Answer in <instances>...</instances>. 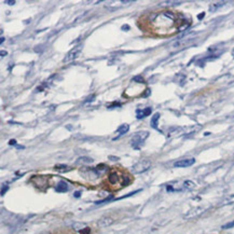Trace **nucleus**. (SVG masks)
I'll return each mask as SVG.
<instances>
[{"mask_svg": "<svg viewBox=\"0 0 234 234\" xmlns=\"http://www.w3.org/2000/svg\"><path fill=\"white\" fill-rule=\"evenodd\" d=\"M148 136H149V132L147 131H141L134 134V136L131 139V146L134 149H139L143 145L146 139L148 138Z\"/></svg>", "mask_w": 234, "mask_h": 234, "instance_id": "1", "label": "nucleus"}, {"mask_svg": "<svg viewBox=\"0 0 234 234\" xmlns=\"http://www.w3.org/2000/svg\"><path fill=\"white\" fill-rule=\"evenodd\" d=\"M150 166H151V162L149 160H141L133 166V172L135 174H141V173L148 170L150 168Z\"/></svg>", "mask_w": 234, "mask_h": 234, "instance_id": "2", "label": "nucleus"}, {"mask_svg": "<svg viewBox=\"0 0 234 234\" xmlns=\"http://www.w3.org/2000/svg\"><path fill=\"white\" fill-rule=\"evenodd\" d=\"M81 53V47H76L74 49H72L71 51L68 52V54L66 55V57L64 58L63 62L64 63H70L72 61H74L76 58H78Z\"/></svg>", "mask_w": 234, "mask_h": 234, "instance_id": "3", "label": "nucleus"}, {"mask_svg": "<svg viewBox=\"0 0 234 234\" xmlns=\"http://www.w3.org/2000/svg\"><path fill=\"white\" fill-rule=\"evenodd\" d=\"M195 163V159L190 158V159H183V160L177 161V162L174 163V166L175 167H189V166L193 165Z\"/></svg>", "mask_w": 234, "mask_h": 234, "instance_id": "4", "label": "nucleus"}, {"mask_svg": "<svg viewBox=\"0 0 234 234\" xmlns=\"http://www.w3.org/2000/svg\"><path fill=\"white\" fill-rule=\"evenodd\" d=\"M114 223V219L111 217H109V216H104V217H101V219L97 221V226L101 228H105V227H108V226H110V224Z\"/></svg>", "mask_w": 234, "mask_h": 234, "instance_id": "5", "label": "nucleus"}, {"mask_svg": "<svg viewBox=\"0 0 234 234\" xmlns=\"http://www.w3.org/2000/svg\"><path fill=\"white\" fill-rule=\"evenodd\" d=\"M151 114V108L148 107V108L145 109H137L136 110V116H137V119H143L146 117H148Z\"/></svg>", "mask_w": 234, "mask_h": 234, "instance_id": "6", "label": "nucleus"}, {"mask_svg": "<svg viewBox=\"0 0 234 234\" xmlns=\"http://www.w3.org/2000/svg\"><path fill=\"white\" fill-rule=\"evenodd\" d=\"M69 189V186L65 181H59L56 186V191L57 192H67Z\"/></svg>", "mask_w": 234, "mask_h": 234, "instance_id": "7", "label": "nucleus"}, {"mask_svg": "<svg viewBox=\"0 0 234 234\" xmlns=\"http://www.w3.org/2000/svg\"><path fill=\"white\" fill-rule=\"evenodd\" d=\"M77 164L79 165H86V164H92L93 163V159L89 158V157H81L77 160Z\"/></svg>", "mask_w": 234, "mask_h": 234, "instance_id": "8", "label": "nucleus"}, {"mask_svg": "<svg viewBox=\"0 0 234 234\" xmlns=\"http://www.w3.org/2000/svg\"><path fill=\"white\" fill-rule=\"evenodd\" d=\"M128 130H130V125H128V124H122V125L119 126L118 130H117V133L119 134L118 136L124 135L126 132H128Z\"/></svg>", "mask_w": 234, "mask_h": 234, "instance_id": "9", "label": "nucleus"}, {"mask_svg": "<svg viewBox=\"0 0 234 234\" xmlns=\"http://www.w3.org/2000/svg\"><path fill=\"white\" fill-rule=\"evenodd\" d=\"M159 119H160V114L159 112H155L153 114V117L151 118V126L155 130H158V122H159Z\"/></svg>", "mask_w": 234, "mask_h": 234, "instance_id": "10", "label": "nucleus"}, {"mask_svg": "<svg viewBox=\"0 0 234 234\" xmlns=\"http://www.w3.org/2000/svg\"><path fill=\"white\" fill-rule=\"evenodd\" d=\"M203 212H204V208H201V209H197L196 208V209L190 210V212L185 216V218H192V217H194V216H197V215L202 214Z\"/></svg>", "mask_w": 234, "mask_h": 234, "instance_id": "11", "label": "nucleus"}, {"mask_svg": "<svg viewBox=\"0 0 234 234\" xmlns=\"http://www.w3.org/2000/svg\"><path fill=\"white\" fill-rule=\"evenodd\" d=\"M226 1H219V2H215L213 5H209V11L210 12H215V11H217L219 8H221L223 5H226Z\"/></svg>", "mask_w": 234, "mask_h": 234, "instance_id": "12", "label": "nucleus"}, {"mask_svg": "<svg viewBox=\"0 0 234 234\" xmlns=\"http://www.w3.org/2000/svg\"><path fill=\"white\" fill-rule=\"evenodd\" d=\"M183 188L187 190H192L195 188V183L193 181H191V180H185L183 183Z\"/></svg>", "mask_w": 234, "mask_h": 234, "instance_id": "13", "label": "nucleus"}, {"mask_svg": "<svg viewBox=\"0 0 234 234\" xmlns=\"http://www.w3.org/2000/svg\"><path fill=\"white\" fill-rule=\"evenodd\" d=\"M118 180H119V176H118V173L116 172H112L109 175V181H110L112 185H114V183H118Z\"/></svg>", "mask_w": 234, "mask_h": 234, "instance_id": "14", "label": "nucleus"}, {"mask_svg": "<svg viewBox=\"0 0 234 234\" xmlns=\"http://www.w3.org/2000/svg\"><path fill=\"white\" fill-rule=\"evenodd\" d=\"M181 1H162L160 2V5L162 7H166V5H180Z\"/></svg>", "mask_w": 234, "mask_h": 234, "instance_id": "15", "label": "nucleus"}, {"mask_svg": "<svg viewBox=\"0 0 234 234\" xmlns=\"http://www.w3.org/2000/svg\"><path fill=\"white\" fill-rule=\"evenodd\" d=\"M234 202V195H231V196H228L226 200L222 202V204L223 205H227V204H231V203Z\"/></svg>", "mask_w": 234, "mask_h": 234, "instance_id": "16", "label": "nucleus"}, {"mask_svg": "<svg viewBox=\"0 0 234 234\" xmlns=\"http://www.w3.org/2000/svg\"><path fill=\"white\" fill-rule=\"evenodd\" d=\"M233 227H234V221H231V222H229V223L222 226V229L227 230V229H231V228H233Z\"/></svg>", "mask_w": 234, "mask_h": 234, "instance_id": "17", "label": "nucleus"}, {"mask_svg": "<svg viewBox=\"0 0 234 234\" xmlns=\"http://www.w3.org/2000/svg\"><path fill=\"white\" fill-rule=\"evenodd\" d=\"M134 81H136V82H140V83H143V78L141 76H137V77H135L134 78Z\"/></svg>", "mask_w": 234, "mask_h": 234, "instance_id": "18", "label": "nucleus"}, {"mask_svg": "<svg viewBox=\"0 0 234 234\" xmlns=\"http://www.w3.org/2000/svg\"><path fill=\"white\" fill-rule=\"evenodd\" d=\"M80 234H89L90 233V229L89 228H85V229H82V230H80Z\"/></svg>", "mask_w": 234, "mask_h": 234, "instance_id": "19", "label": "nucleus"}, {"mask_svg": "<svg viewBox=\"0 0 234 234\" xmlns=\"http://www.w3.org/2000/svg\"><path fill=\"white\" fill-rule=\"evenodd\" d=\"M5 3L8 5H15V1H13V0H5Z\"/></svg>", "mask_w": 234, "mask_h": 234, "instance_id": "20", "label": "nucleus"}, {"mask_svg": "<svg viewBox=\"0 0 234 234\" xmlns=\"http://www.w3.org/2000/svg\"><path fill=\"white\" fill-rule=\"evenodd\" d=\"M7 190H8V187H7V186H5H5H2V190H1V195L5 194V191H7Z\"/></svg>", "mask_w": 234, "mask_h": 234, "instance_id": "21", "label": "nucleus"}, {"mask_svg": "<svg viewBox=\"0 0 234 234\" xmlns=\"http://www.w3.org/2000/svg\"><path fill=\"white\" fill-rule=\"evenodd\" d=\"M10 143L11 146H17L16 141H15V140H13V139H12V140H10V143Z\"/></svg>", "mask_w": 234, "mask_h": 234, "instance_id": "22", "label": "nucleus"}, {"mask_svg": "<svg viewBox=\"0 0 234 234\" xmlns=\"http://www.w3.org/2000/svg\"><path fill=\"white\" fill-rule=\"evenodd\" d=\"M122 29L128 30V29H130V26H128V25H123V26H122Z\"/></svg>", "mask_w": 234, "mask_h": 234, "instance_id": "23", "label": "nucleus"}, {"mask_svg": "<svg viewBox=\"0 0 234 234\" xmlns=\"http://www.w3.org/2000/svg\"><path fill=\"white\" fill-rule=\"evenodd\" d=\"M149 95H150V90L148 89V90H147V91H146V94H145V95H143V96L146 97V96H149Z\"/></svg>", "mask_w": 234, "mask_h": 234, "instance_id": "24", "label": "nucleus"}, {"mask_svg": "<svg viewBox=\"0 0 234 234\" xmlns=\"http://www.w3.org/2000/svg\"><path fill=\"white\" fill-rule=\"evenodd\" d=\"M109 159H110V160H116V161L119 160V158H116V157H109Z\"/></svg>", "mask_w": 234, "mask_h": 234, "instance_id": "25", "label": "nucleus"}, {"mask_svg": "<svg viewBox=\"0 0 234 234\" xmlns=\"http://www.w3.org/2000/svg\"><path fill=\"white\" fill-rule=\"evenodd\" d=\"M74 196H76V197H79V196H80V192H76V193H74Z\"/></svg>", "mask_w": 234, "mask_h": 234, "instance_id": "26", "label": "nucleus"}, {"mask_svg": "<svg viewBox=\"0 0 234 234\" xmlns=\"http://www.w3.org/2000/svg\"><path fill=\"white\" fill-rule=\"evenodd\" d=\"M204 14H205L204 12H203V13H201V15H199V18H200V20H201V18H202V17L204 16Z\"/></svg>", "mask_w": 234, "mask_h": 234, "instance_id": "27", "label": "nucleus"}, {"mask_svg": "<svg viewBox=\"0 0 234 234\" xmlns=\"http://www.w3.org/2000/svg\"><path fill=\"white\" fill-rule=\"evenodd\" d=\"M3 55H7V52H1V56H3Z\"/></svg>", "mask_w": 234, "mask_h": 234, "instance_id": "28", "label": "nucleus"}, {"mask_svg": "<svg viewBox=\"0 0 234 234\" xmlns=\"http://www.w3.org/2000/svg\"><path fill=\"white\" fill-rule=\"evenodd\" d=\"M3 41H5V38L1 37V41H0V42H1V43H3Z\"/></svg>", "mask_w": 234, "mask_h": 234, "instance_id": "29", "label": "nucleus"}, {"mask_svg": "<svg viewBox=\"0 0 234 234\" xmlns=\"http://www.w3.org/2000/svg\"><path fill=\"white\" fill-rule=\"evenodd\" d=\"M232 54H233V56H234V50H233V52H232Z\"/></svg>", "mask_w": 234, "mask_h": 234, "instance_id": "30", "label": "nucleus"}]
</instances>
